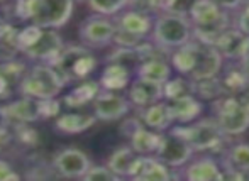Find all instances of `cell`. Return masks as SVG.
<instances>
[{
    "label": "cell",
    "mask_w": 249,
    "mask_h": 181,
    "mask_svg": "<svg viewBox=\"0 0 249 181\" xmlns=\"http://www.w3.org/2000/svg\"><path fill=\"white\" fill-rule=\"evenodd\" d=\"M75 10V0H17L16 16L44 29L66 26Z\"/></svg>",
    "instance_id": "obj_1"
},
{
    "label": "cell",
    "mask_w": 249,
    "mask_h": 181,
    "mask_svg": "<svg viewBox=\"0 0 249 181\" xmlns=\"http://www.w3.org/2000/svg\"><path fill=\"white\" fill-rule=\"evenodd\" d=\"M188 17L194 24V39L212 46H215L220 34L232 26L229 12L220 9L213 0H197Z\"/></svg>",
    "instance_id": "obj_2"
},
{
    "label": "cell",
    "mask_w": 249,
    "mask_h": 181,
    "mask_svg": "<svg viewBox=\"0 0 249 181\" xmlns=\"http://www.w3.org/2000/svg\"><path fill=\"white\" fill-rule=\"evenodd\" d=\"M151 39L160 46L173 51L194 39V24L190 17L175 12H161L154 17Z\"/></svg>",
    "instance_id": "obj_3"
},
{
    "label": "cell",
    "mask_w": 249,
    "mask_h": 181,
    "mask_svg": "<svg viewBox=\"0 0 249 181\" xmlns=\"http://www.w3.org/2000/svg\"><path fill=\"white\" fill-rule=\"evenodd\" d=\"M65 80L50 63H37L19 82V93L33 99H56L65 86Z\"/></svg>",
    "instance_id": "obj_4"
},
{
    "label": "cell",
    "mask_w": 249,
    "mask_h": 181,
    "mask_svg": "<svg viewBox=\"0 0 249 181\" xmlns=\"http://www.w3.org/2000/svg\"><path fill=\"white\" fill-rule=\"evenodd\" d=\"M185 139L192 144L195 152H215L226 151L224 146L227 142V135L222 132L215 117L210 119H198L192 124L173 125Z\"/></svg>",
    "instance_id": "obj_5"
},
{
    "label": "cell",
    "mask_w": 249,
    "mask_h": 181,
    "mask_svg": "<svg viewBox=\"0 0 249 181\" xmlns=\"http://www.w3.org/2000/svg\"><path fill=\"white\" fill-rule=\"evenodd\" d=\"M50 65L58 69V73L63 76L66 83L76 82V80H85L93 69L97 68L99 61L92 54L89 46L82 44H70L61 49V53L53 60Z\"/></svg>",
    "instance_id": "obj_6"
},
{
    "label": "cell",
    "mask_w": 249,
    "mask_h": 181,
    "mask_svg": "<svg viewBox=\"0 0 249 181\" xmlns=\"http://www.w3.org/2000/svg\"><path fill=\"white\" fill-rule=\"evenodd\" d=\"M213 117L227 137H237L249 129V103L236 95H222L212 102Z\"/></svg>",
    "instance_id": "obj_7"
},
{
    "label": "cell",
    "mask_w": 249,
    "mask_h": 181,
    "mask_svg": "<svg viewBox=\"0 0 249 181\" xmlns=\"http://www.w3.org/2000/svg\"><path fill=\"white\" fill-rule=\"evenodd\" d=\"M194 154H195V149L192 148L190 142L177 129L171 127L166 132H163L161 144L154 156L160 158L163 163H166L170 168L181 169L183 166H187L192 161Z\"/></svg>",
    "instance_id": "obj_8"
},
{
    "label": "cell",
    "mask_w": 249,
    "mask_h": 181,
    "mask_svg": "<svg viewBox=\"0 0 249 181\" xmlns=\"http://www.w3.org/2000/svg\"><path fill=\"white\" fill-rule=\"evenodd\" d=\"M117 31V24L107 16H90L80 24L78 36L82 44L92 48H105L108 44H114V36Z\"/></svg>",
    "instance_id": "obj_9"
},
{
    "label": "cell",
    "mask_w": 249,
    "mask_h": 181,
    "mask_svg": "<svg viewBox=\"0 0 249 181\" xmlns=\"http://www.w3.org/2000/svg\"><path fill=\"white\" fill-rule=\"evenodd\" d=\"M93 114L102 122H114L124 119L132 109V103L127 97L119 95V92L104 90L93 100Z\"/></svg>",
    "instance_id": "obj_10"
},
{
    "label": "cell",
    "mask_w": 249,
    "mask_h": 181,
    "mask_svg": "<svg viewBox=\"0 0 249 181\" xmlns=\"http://www.w3.org/2000/svg\"><path fill=\"white\" fill-rule=\"evenodd\" d=\"M53 168L63 178H83L87 171L92 168V161L80 149L66 148L56 152L53 159Z\"/></svg>",
    "instance_id": "obj_11"
},
{
    "label": "cell",
    "mask_w": 249,
    "mask_h": 181,
    "mask_svg": "<svg viewBox=\"0 0 249 181\" xmlns=\"http://www.w3.org/2000/svg\"><path fill=\"white\" fill-rule=\"evenodd\" d=\"M0 119L7 124H31L41 120V99L22 97L16 102L0 105Z\"/></svg>",
    "instance_id": "obj_12"
},
{
    "label": "cell",
    "mask_w": 249,
    "mask_h": 181,
    "mask_svg": "<svg viewBox=\"0 0 249 181\" xmlns=\"http://www.w3.org/2000/svg\"><path fill=\"white\" fill-rule=\"evenodd\" d=\"M65 48L63 37L59 36V33L56 29H43L41 36L36 39V43L31 44L26 51L24 56L29 60H36L41 63H51L61 53V49Z\"/></svg>",
    "instance_id": "obj_13"
},
{
    "label": "cell",
    "mask_w": 249,
    "mask_h": 181,
    "mask_svg": "<svg viewBox=\"0 0 249 181\" xmlns=\"http://www.w3.org/2000/svg\"><path fill=\"white\" fill-rule=\"evenodd\" d=\"M180 178L188 181H217L224 180V168L212 156L192 159L180 171Z\"/></svg>",
    "instance_id": "obj_14"
},
{
    "label": "cell",
    "mask_w": 249,
    "mask_h": 181,
    "mask_svg": "<svg viewBox=\"0 0 249 181\" xmlns=\"http://www.w3.org/2000/svg\"><path fill=\"white\" fill-rule=\"evenodd\" d=\"M197 43H198V60L190 80L219 76L224 68V56L220 54V51L215 46H212V44L200 43V41H197Z\"/></svg>",
    "instance_id": "obj_15"
},
{
    "label": "cell",
    "mask_w": 249,
    "mask_h": 181,
    "mask_svg": "<svg viewBox=\"0 0 249 181\" xmlns=\"http://www.w3.org/2000/svg\"><path fill=\"white\" fill-rule=\"evenodd\" d=\"M127 99L131 100L132 107H136L138 110L144 109V107L153 105L160 100H164L163 85L136 76L127 88Z\"/></svg>",
    "instance_id": "obj_16"
},
{
    "label": "cell",
    "mask_w": 249,
    "mask_h": 181,
    "mask_svg": "<svg viewBox=\"0 0 249 181\" xmlns=\"http://www.w3.org/2000/svg\"><path fill=\"white\" fill-rule=\"evenodd\" d=\"M114 20L117 24V27L127 31V33L136 34V36L142 37V39H148L151 33H153V26H154L153 14L142 12V10L125 9L119 16H115Z\"/></svg>",
    "instance_id": "obj_17"
},
{
    "label": "cell",
    "mask_w": 249,
    "mask_h": 181,
    "mask_svg": "<svg viewBox=\"0 0 249 181\" xmlns=\"http://www.w3.org/2000/svg\"><path fill=\"white\" fill-rule=\"evenodd\" d=\"M173 171V168H170L166 163H163L156 156L141 154L131 178L142 181H166L171 178H177V175Z\"/></svg>",
    "instance_id": "obj_18"
},
{
    "label": "cell",
    "mask_w": 249,
    "mask_h": 181,
    "mask_svg": "<svg viewBox=\"0 0 249 181\" xmlns=\"http://www.w3.org/2000/svg\"><path fill=\"white\" fill-rule=\"evenodd\" d=\"M166 103L175 124H192L198 120L203 112V102L195 93L175 100H166Z\"/></svg>",
    "instance_id": "obj_19"
},
{
    "label": "cell",
    "mask_w": 249,
    "mask_h": 181,
    "mask_svg": "<svg viewBox=\"0 0 249 181\" xmlns=\"http://www.w3.org/2000/svg\"><path fill=\"white\" fill-rule=\"evenodd\" d=\"M246 43H248V36L236 26V24H232V26L227 27V29L220 34V37L215 43V48L220 51L224 60L241 61V58H243V54H244Z\"/></svg>",
    "instance_id": "obj_20"
},
{
    "label": "cell",
    "mask_w": 249,
    "mask_h": 181,
    "mask_svg": "<svg viewBox=\"0 0 249 181\" xmlns=\"http://www.w3.org/2000/svg\"><path fill=\"white\" fill-rule=\"evenodd\" d=\"M138 117L141 119L146 127L153 129L158 132H166L168 129L173 127V119H171L170 109H168L166 100H160V102L148 105L144 109H139Z\"/></svg>",
    "instance_id": "obj_21"
},
{
    "label": "cell",
    "mask_w": 249,
    "mask_h": 181,
    "mask_svg": "<svg viewBox=\"0 0 249 181\" xmlns=\"http://www.w3.org/2000/svg\"><path fill=\"white\" fill-rule=\"evenodd\" d=\"M99 82L104 90L121 92V90L129 88L132 82V71L129 66L121 65V63H107Z\"/></svg>",
    "instance_id": "obj_22"
},
{
    "label": "cell",
    "mask_w": 249,
    "mask_h": 181,
    "mask_svg": "<svg viewBox=\"0 0 249 181\" xmlns=\"http://www.w3.org/2000/svg\"><path fill=\"white\" fill-rule=\"evenodd\" d=\"M219 76L227 95H237L249 86V75L241 61H229V65L224 66Z\"/></svg>",
    "instance_id": "obj_23"
},
{
    "label": "cell",
    "mask_w": 249,
    "mask_h": 181,
    "mask_svg": "<svg viewBox=\"0 0 249 181\" xmlns=\"http://www.w3.org/2000/svg\"><path fill=\"white\" fill-rule=\"evenodd\" d=\"M197 60H198L197 39H192L190 43L177 48L170 54V63L173 66V69H177L180 75L188 76V78L192 76L195 66H197Z\"/></svg>",
    "instance_id": "obj_24"
},
{
    "label": "cell",
    "mask_w": 249,
    "mask_h": 181,
    "mask_svg": "<svg viewBox=\"0 0 249 181\" xmlns=\"http://www.w3.org/2000/svg\"><path fill=\"white\" fill-rule=\"evenodd\" d=\"M139 156L141 154H138L131 146H122V148H117L108 156L107 166L119 178H131L136 165H138Z\"/></svg>",
    "instance_id": "obj_25"
},
{
    "label": "cell",
    "mask_w": 249,
    "mask_h": 181,
    "mask_svg": "<svg viewBox=\"0 0 249 181\" xmlns=\"http://www.w3.org/2000/svg\"><path fill=\"white\" fill-rule=\"evenodd\" d=\"M161 137H163V132L153 131V129L146 127L144 124H141L131 134L129 141H131V148L134 149L138 154L154 156L161 144Z\"/></svg>",
    "instance_id": "obj_26"
},
{
    "label": "cell",
    "mask_w": 249,
    "mask_h": 181,
    "mask_svg": "<svg viewBox=\"0 0 249 181\" xmlns=\"http://www.w3.org/2000/svg\"><path fill=\"white\" fill-rule=\"evenodd\" d=\"M99 120L95 114H61L56 117L54 129L61 134H82L95 125Z\"/></svg>",
    "instance_id": "obj_27"
},
{
    "label": "cell",
    "mask_w": 249,
    "mask_h": 181,
    "mask_svg": "<svg viewBox=\"0 0 249 181\" xmlns=\"http://www.w3.org/2000/svg\"><path fill=\"white\" fill-rule=\"evenodd\" d=\"M171 71H173V66H171L170 61L156 58V60H144L139 63V66L136 68V76L142 80H148V82L164 85L173 76Z\"/></svg>",
    "instance_id": "obj_28"
},
{
    "label": "cell",
    "mask_w": 249,
    "mask_h": 181,
    "mask_svg": "<svg viewBox=\"0 0 249 181\" xmlns=\"http://www.w3.org/2000/svg\"><path fill=\"white\" fill-rule=\"evenodd\" d=\"M222 165L224 169H229V171L239 173L248 171L249 169V144L248 142H236V144L229 146L226 151L222 152Z\"/></svg>",
    "instance_id": "obj_29"
},
{
    "label": "cell",
    "mask_w": 249,
    "mask_h": 181,
    "mask_svg": "<svg viewBox=\"0 0 249 181\" xmlns=\"http://www.w3.org/2000/svg\"><path fill=\"white\" fill-rule=\"evenodd\" d=\"M102 92L100 82H93V80H85L83 83H80L78 86L71 90L68 95L65 97L63 103L70 109H78L87 103H93V100L97 99V95Z\"/></svg>",
    "instance_id": "obj_30"
},
{
    "label": "cell",
    "mask_w": 249,
    "mask_h": 181,
    "mask_svg": "<svg viewBox=\"0 0 249 181\" xmlns=\"http://www.w3.org/2000/svg\"><path fill=\"white\" fill-rule=\"evenodd\" d=\"M192 85H194V93L198 97L200 100H210V102H213V100H217L222 95H226L222 82H220V76L192 80Z\"/></svg>",
    "instance_id": "obj_31"
},
{
    "label": "cell",
    "mask_w": 249,
    "mask_h": 181,
    "mask_svg": "<svg viewBox=\"0 0 249 181\" xmlns=\"http://www.w3.org/2000/svg\"><path fill=\"white\" fill-rule=\"evenodd\" d=\"M164 100H175L185 95H192L194 93V85L188 76H171L166 83L163 85Z\"/></svg>",
    "instance_id": "obj_32"
},
{
    "label": "cell",
    "mask_w": 249,
    "mask_h": 181,
    "mask_svg": "<svg viewBox=\"0 0 249 181\" xmlns=\"http://www.w3.org/2000/svg\"><path fill=\"white\" fill-rule=\"evenodd\" d=\"M89 9L95 14L115 17L129 7V0H85Z\"/></svg>",
    "instance_id": "obj_33"
},
{
    "label": "cell",
    "mask_w": 249,
    "mask_h": 181,
    "mask_svg": "<svg viewBox=\"0 0 249 181\" xmlns=\"http://www.w3.org/2000/svg\"><path fill=\"white\" fill-rule=\"evenodd\" d=\"M0 73L5 76L9 82H20L24 75H26V65L17 60H5L0 63Z\"/></svg>",
    "instance_id": "obj_34"
},
{
    "label": "cell",
    "mask_w": 249,
    "mask_h": 181,
    "mask_svg": "<svg viewBox=\"0 0 249 181\" xmlns=\"http://www.w3.org/2000/svg\"><path fill=\"white\" fill-rule=\"evenodd\" d=\"M83 180L87 181H112V180H119V176L108 168L107 165L105 166H93L87 171V175L83 176Z\"/></svg>",
    "instance_id": "obj_35"
},
{
    "label": "cell",
    "mask_w": 249,
    "mask_h": 181,
    "mask_svg": "<svg viewBox=\"0 0 249 181\" xmlns=\"http://www.w3.org/2000/svg\"><path fill=\"white\" fill-rule=\"evenodd\" d=\"M142 41H144L142 37L136 36V34H132V33H127V31L121 29V27H117L115 36H114V44L121 48H138Z\"/></svg>",
    "instance_id": "obj_36"
},
{
    "label": "cell",
    "mask_w": 249,
    "mask_h": 181,
    "mask_svg": "<svg viewBox=\"0 0 249 181\" xmlns=\"http://www.w3.org/2000/svg\"><path fill=\"white\" fill-rule=\"evenodd\" d=\"M12 127H16V135L22 144H36L37 142V134L33 127H29L27 124H10Z\"/></svg>",
    "instance_id": "obj_37"
},
{
    "label": "cell",
    "mask_w": 249,
    "mask_h": 181,
    "mask_svg": "<svg viewBox=\"0 0 249 181\" xmlns=\"http://www.w3.org/2000/svg\"><path fill=\"white\" fill-rule=\"evenodd\" d=\"M61 114V102L54 99H43L41 100V117L43 119H51L58 117Z\"/></svg>",
    "instance_id": "obj_38"
},
{
    "label": "cell",
    "mask_w": 249,
    "mask_h": 181,
    "mask_svg": "<svg viewBox=\"0 0 249 181\" xmlns=\"http://www.w3.org/2000/svg\"><path fill=\"white\" fill-rule=\"evenodd\" d=\"M195 2H197V0H171L166 12H175V14H183V16H188L190 10H192V7L195 5Z\"/></svg>",
    "instance_id": "obj_39"
},
{
    "label": "cell",
    "mask_w": 249,
    "mask_h": 181,
    "mask_svg": "<svg viewBox=\"0 0 249 181\" xmlns=\"http://www.w3.org/2000/svg\"><path fill=\"white\" fill-rule=\"evenodd\" d=\"M236 26L243 31L246 36H249V2L244 3L239 10H237V19H236Z\"/></svg>",
    "instance_id": "obj_40"
},
{
    "label": "cell",
    "mask_w": 249,
    "mask_h": 181,
    "mask_svg": "<svg viewBox=\"0 0 249 181\" xmlns=\"http://www.w3.org/2000/svg\"><path fill=\"white\" fill-rule=\"evenodd\" d=\"M17 180H20L19 173L14 171V168L9 163L0 159V181H17Z\"/></svg>",
    "instance_id": "obj_41"
},
{
    "label": "cell",
    "mask_w": 249,
    "mask_h": 181,
    "mask_svg": "<svg viewBox=\"0 0 249 181\" xmlns=\"http://www.w3.org/2000/svg\"><path fill=\"white\" fill-rule=\"evenodd\" d=\"M213 2H215L220 9L226 10V12H232V10L237 12V10L246 3V0H213Z\"/></svg>",
    "instance_id": "obj_42"
},
{
    "label": "cell",
    "mask_w": 249,
    "mask_h": 181,
    "mask_svg": "<svg viewBox=\"0 0 249 181\" xmlns=\"http://www.w3.org/2000/svg\"><path fill=\"white\" fill-rule=\"evenodd\" d=\"M148 2H149V7H151V10H153V14H161L168 10L171 0H148Z\"/></svg>",
    "instance_id": "obj_43"
},
{
    "label": "cell",
    "mask_w": 249,
    "mask_h": 181,
    "mask_svg": "<svg viewBox=\"0 0 249 181\" xmlns=\"http://www.w3.org/2000/svg\"><path fill=\"white\" fill-rule=\"evenodd\" d=\"M9 80L0 73V97H5L9 95Z\"/></svg>",
    "instance_id": "obj_44"
},
{
    "label": "cell",
    "mask_w": 249,
    "mask_h": 181,
    "mask_svg": "<svg viewBox=\"0 0 249 181\" xmlns=\"http://www.w3.org/2000/svg\"><path fill=\"white\" fill-rule=\"evenodd\" d=\"M241 63H243L244 68H249V36H248L246 48H244V54H243V58H241Z\"/></svg>",
    "instance_id": "obj_45"
},
{
    "label": "cell",
    "mask_w": 249,
    "mask_h": 181,
    "mask_svg": "<svg viewBox=\"0 0 249 181\" xmlns=\"http://www.w3.org/2000/svg\"><path fill=\"white\" fill-rule=\"evenodd\" d=\"M75 2H85V0H75Z\"/></svg>",
    "instance_id": "obj_46"
},
{
    "label": "cell",
    "mask_w": 249,
    "mask_h": 181,
    "mask_svg": "<svg viewBox=\"0 0 249 181\" xmlns=\"http://www.w3.org/2000/svg\"><path fill=\"white\" fill-rule=\"evenodd\" d=\"M244 69H246V71H248V75H249V68H244Z\"/></svg>",
    "instance_id": "obj_47"
},
{
    "label": "cell",
    "mask_w": 249,
    "mask_h": 181,
    "mask_svg": "<svg viewBox=\"0 0 249 181\" xmlns=\"http://www.w3.org/2000/svg\"><path fill=\"white\" fill-rule=\"evenodd\" d=\"M248 2H249V0H246V3H248Z\"/></svg>",
    "instance_id": "obj_48"
},
{
    "label": "cell",
    "mask_w": 249,
    "mask_h": 181,
    "mask_svg": "<svg viewBox=\"0 0 249 181\" xmlns=\"http://www.w3.org/2000/svg\"><path fill=\"white\" fill-rule=\"evenodd\" d=\"M0 2H2V0H0Z\"/></svg>",
    "instance_id": "obj_49"
}]
</instances>
